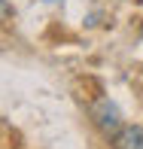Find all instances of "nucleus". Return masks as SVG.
Segmentation results:
<instances>
[{
  "mask_svg": "<svg viewBox=\"0 0 143 149\" xmlns=\"http://www.w3.org/2000/svg\"><path fill=\"white\" fill-rule=\"evenodd\" d=\"M91 122L107 134V137H110V134H116V131L122 128V122H119V110H116L110 100H98V104H91Z\"/></svg>",
  "mask_w": 143,
  "mask_h": 149,
  "instance_id": "f257e3e1",
  "label": "nucleus"
},
{
  "mask_svg": "<svg viewBox=\"0 0 143 149\" xmlns=\"http://www.w3.org/2000/svg\"><path fill=\"white\" fill-rule=\"evenodd\" d=\"M113 149H143V131L137 125H122L113 134Z\"/></svg>",
  "mask_w": 143,
  "mask_h": 149,
  "instance_id": "f03ea898",
  "label": "nucleus"
}]
</instances>
